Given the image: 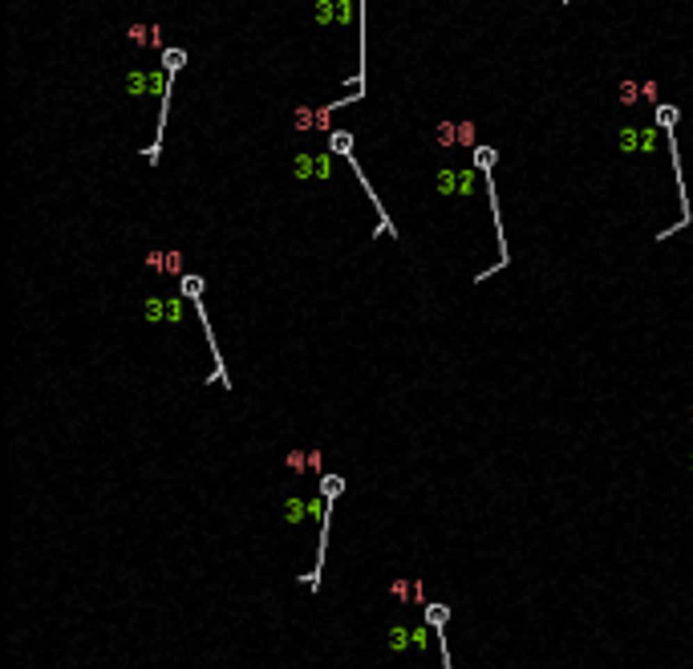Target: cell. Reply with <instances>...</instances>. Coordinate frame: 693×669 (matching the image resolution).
Wrapping results in <instances>:
<instances>
[{"mask_svg": "<svg viewBox=\"0 0 693 669\" xmlns=\"http://www.w3.org/2000/svg\"><path fill=\"white\" fill-rule=\"evenodd\" d=\"M341 487H345V483H341V478H336V475H329V478H325V483H320V491H325V499H336V495H341Z\"/></svg>", "mask_w": 693, "mask_h": 669, "instance_id": "1", "label": "cell"}, {"mask_svg": "<svg viewBox=\"0 0 693 669\" xmlns=\"http://www.w3.org/2000/svg\"><path fill=\"white\" fill-rule=\"evenodd\" d=\"M475 159H478V167H491V163H495V154H491V150H478Z\"/></svg>", "mask_w": 693, "mask_h": 669, "instance_id": "3", "label": "cell"}, {"mask_svg": "<svg viewBox=\"0 0 693 669\" xmlns=\"http://www.w3.org/2000/svg\"><path fill=\"white\" fill-rule=\"evenodd\" d=\"M426 621H430L434 629H442V624H446V608H442V604H430V613H426Z\"/></svg>", "mask_w": 693, "mask_h": 669, "instance_id": "2", "label": "cell"}]
</instances>
